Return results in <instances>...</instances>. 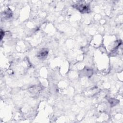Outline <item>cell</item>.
<instances>
[{"label": "cell", "instance_id": "3957f363", "mask_svg": "<svg viewBox=\"0 0 123 123\" xmlns=\"http://www.w3.org/2000/svg\"><path fill=\"white\" fill-rule=\"evenodd\" d=\"M4 32H3L2 30H1V31H0V39H2L3 36L4 35Z\"/></svg>", "mask_w": 123, "mask_h": 123}, {"label": "cell", "instance_id": "7a4b0ae2", "mask_svg": "<svg viewBox=\"0 0 123 123\" xmlns=\"http://www.w3.org/2000/svg\"><path fill=\"white\" fill-rule=\"evenodd\" d=\"M48 54V51L46 49H41L37 54V57L39 59H43L45 58Z\"/></svg>", "mask_w": 123, "mask_h": 123}, {"label": "cell", "instance_id": "6da1fadb", "mask_svg": "<svg viewBox=\"0 0 123 123\" xmlns=\"http://www.w3.org/2000/svg\"><path fill=\"white\" fill-rule=\"evenodd\" d=\"M76 8L80 12H87L89 11L88 6H87L85 3H78L77 4Z\"/></svg>", "mask_w": 123, "mask_h": 123}]
</instances>
